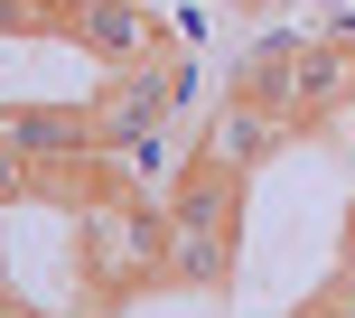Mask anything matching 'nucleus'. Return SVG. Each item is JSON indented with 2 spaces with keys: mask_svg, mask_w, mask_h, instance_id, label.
<instances>
[{
  "mask_svg": "<svg viewBox=\"0 0 355 318\" xmlns=\"http://www.w3.org/2000/svg\"><path fill=\"white\" fill-rule=\"evenodd\" d=\"M346 271H355V244H346Z\"/></svg>",
  "mask_w": 355,
  "mask_h": 318,
  "instance_id": "nucleus-5",
  "label": "nucleus"
},
{
  "mask_svg": "<svg viewBox=\"0 0 355 318\" xmlns=\"http://www.w3.org/2000/svg\"><path fill=\"white\" fill-rule=\"evenodd\" d=\"M234 169H215L206 150H187V178L168 187V271L178 281H215L234 253Z\"/></svg>",
  "mask_w": 355,
  "mask_h": 318,
  "instance_id": "nucleus-1",
  "label": "nucleus"
},
{
  "mask_svg": "<svg viewBox=\"0 0 355 318\" xmlns=\"http://www.w3.org/2000/svg\"><path fill=\"white\" fill-rule=\"evenodd\" d=\"M66 47H85L94 66H131V56H159V28H150V0H66Z\"/></svg>",
  "mask_w": 355,
  "mask_h": 318,
  "instance_id": "nucleus-2",
  "label": "nucleus"
},
{
  "mask_svg": "<svg viewBox=\"0 0 355 318\" xmlns=\"http://www.w3.org/2000/svg\"><path fill=\"white\" fill-rule=\"evenodd\" d=\"M290 75H300V37H252L243 66H234V103L290 112Z\"/></svg>",
  "mask_w": 355,
  "mask_h": 318,
  "instance_id": "nucleus-4",
  "label": "nucleus"
},
{
  "mask_svg": "<svg viewBox=\"0 0 355 318\" xmlns=\"http://www.w3.org/2000/svg\"><path fill=\"white\" fill-rule=\"evenodd\" d=\"M271 141H281V112H262V103H234V94H225V112H215V131H206L196 150H206L215 169H234V178H243L252 159H271Z\"/></svg>",
  "mask_w": 355,
  "mask_h": 318,
  "instance_id": "nucleus-3",
  "label": "nucleus"
}]
</instances>
